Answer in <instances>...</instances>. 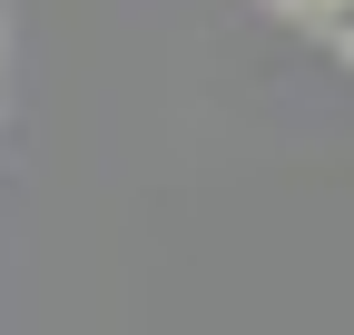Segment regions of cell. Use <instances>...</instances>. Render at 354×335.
<instances>
[{
	"label": "cell",
	"mask_w": 354,
	"mask_h": 335,
	"mask_svg": "<svg viewBox=\"0 0 354 335\" xmlns=\"http://www.w3.org/2000/svg\"><path fill=\"white\" fill-rule=\"evenodd\" d=\"M325 20H335V39H344V50H354V0H335V10H325Z\"/></svg>",
	"instance_id": "6da1fadb"
},
{
	"label": "cell",
	"mask_w": 354,
	"mask_h": 335,
	"mask_svg": "<svg viewBox=\"0 0 354 335\" xmlns=\"http://www.w3.org/2000/svg\"><path fill=\"white\" fill-rule=\"evenodd\" d=\"M305 10H335V0H305Z\"/></svg>",
	"instance_id": "7a4b0ae2"
}]
</instances>
